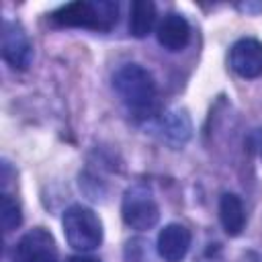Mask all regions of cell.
Segmentation results:
<instances>
[{"label": "cell", "instance_id": "30bf717a", "mask_svg": "<svg viewBox=\"0 0 262 262\" xmlns=\"http://www.w3.org/2000/svg\"><path fill=\"white\" fill-rule=\"evenodd\" d=\"M156 37L164 49L182 51L190 41V25L182 14L170 12L160 20V25L156 29Z\"/></svg>", "mask_w": 262, "mask_h": 262}, {"label": "cell", "instance_id": "7c38bea8", "mask_svg": "<svg viewBox=\"0 0 262 262\" xmlns=\"http://www.w3.org/2000/svg\"><path fill=\"white\" fill-rule=\"evenodd\" d=\"M156 25V4L151 0H135L129 10V33L143 39Z\"/></svg>", "mask_w": 262, "mask_h": 262}, {"label": "cell", "instance_id": "52a82bcc", "mask_svg": "<svg viewBox=\"0 0 262 262\" xmlns=\"http://www.w3.org/2000/svg\"><path fill=\"white\" fill-rule=\"evenodd\" d=\"M231 70L246 80H254L262 76V41L254 37H244L231 45L229 51Z\"/></svg>", "mask_w": 262, "mask_h": 262}, {"label": "cell", "instance_id": "4fadbf2b", "mask_svg": "<svg viewBox=\"0 0 262 262\" xmlns=\"http://www.w3.org/2000/svg\"><path fill=\"white\" fill-rule=\"evenodd\" d=\"M20 223H23V213H20L18 203L10 194L4 192L0 196V225H2V231L4 233H10Z\"/></svg>", "mask_w": 262, "mask_h": 262}, {"label": "cell", "instance_id": "9a60e30c", "mask_svg": "<svg viewBox=\"0 0 262 262\" xmlns=\"http://www.w3.org/2000/svg\"><path fill=\"white\" fill-rule=\"evenodd\" d=\"M68 262H100V260H96V258H92V256L78 254V256H70V258H68Z\"/></svg>", "mask_w": 262, "mask_h": 262}, {"label": "cell", "instance_id": "7a4b0ae2", "mask_svg": "<svg viewBox=\"0 0 262 262\" xmlns=\"http://www.w3.org/2000/svg\"><path fill=\"white\" fill-rule=\"evenodd\" d=\"M49 18L57 27L108 33L119 20V4L111 0H76L53 10Z\"/></svg>", "mask_w": 262, "mask_h": 262}, {"label": "cell", "instance_id": "5b68a950", "mask_svg": "<svg viewBox=\"0 0 262 262\" xmlns=\"http://www.w3.org/2000/svg\"><path fill=\"white\" fill-rule=\"evenodd\" d=\"M0 53H2V59L14 70H27L33 63V43L27 31L18 23L14 20L2 23Z\"/></svg>", "mask_w": 262, "mask_h": 262}, {"label": "cell", "instance_id": "9c48e42d", "mask_svg": "<svg viewBox=\"0 0 262 262\" xmlns=\"http://www.w3.org/2000/svg\"><path fill=\"white\" fill-rule=\"evenodd\" d=\"M192 235L180 223H168L158 233V254L164 262H182L190 250Z\"/></svg>", "mask_w": 262, "mask_h": 262}, {"label": "cell", "instance_id": "ba28073f", "mask_svg": "<svg viewBox=\"0 0 262 262\" xmlns=\"http://www.w3.org/2000/svg\"><path fill=\"white\" fill-rule=\"evenodd\" d=\"M156 131H160V137L174 149H180L188 143L192 135V123L184 108H170L156 119Z\"/></svg>", "mask_w": 262, "mask_h": 262}, {"label": "cell", "instance_id": "3957f363", "mask_svg": "<svg viewBox=\"0 0 262 262\" xmlns=\"http://www.w3.org/2000/svg\"><path fill=\"white\" fill-rule=\"evenodd\" d=\"M66 242L78 252H92L102 244V221L86 205H72L66 209L63 219Z\"/></svg>", "mask_w": 262, "mask_h": 262}, {"label": "cell", "instance_id": "8fae6325", "mask_svg": "<svg viewBox=\"0 0 262 262\" xmlns=\"http://www.w3.org/2000/svg\"><path fill=\"white\" fill-rule=\"evenodd\" d=\"M219 219L221 225L225 229L227 235L235 237L244 231L246 227V211H244V203L237 194L233 192H225L219 201Z\"/></svg>", "mask_w": 262, "mask_h": 262}, {"label": "cell", "instance_id": "277c9868", "mask_svg": "<svg viewBox=\"0 0 262 262\" xmlns=\"http://www.w3.org/2000/svg\"><path fill=\"white\" fill-rule=\"evenodd\" d=\"M121 215L131 229L147 231L160 221V207L145 184H133L123 194Z\"/></svg>", "mask_w": 262, "mask_h": 262}, {"label": "cell", "instance_id": "6da1fadb", "mask_svg": "<svg viewBox=\"0 0 262 262\" xmlns=\"http://www.w3.org/2000/svg\"><path fill=\"white\" fill-rule=\"evenodd\" d=\"M113 88L133 115L141 119H154L160 115L154 76L139 63L121 66L113 76Z\"/></svg>", "mask_w": 262, "mask_h": 262}, {"label": "cell", "instance_id": "8992f818", "mask_svg": "<svg viewBox=\"0 0 262 262\" xmlns=\"http://www.w3.org/2000/svg\"><path fill=\"white\" fill-rule=\"evenodd\" d=\"M14 258L18 262H59V250L47 229L35 227L18 239Z\"/></svg>", "mask_w": 262, "mask_h": 262}, {"label": "cell", "instance_id": "5bb4252c", "mask_svg": "<svg viewBox=\"0 0 262 262\" xmlns=\"http://www.w3.org/2000/svg\"><path fill=\"white\" fill-rule=\"evenodd\" d=\"M248 145H250L252 151H256V154L262 158V129H256V131L250 133V137H248Z\"/></svg>", "mask_w": 262, "mask_h": 262}]
</instances>
